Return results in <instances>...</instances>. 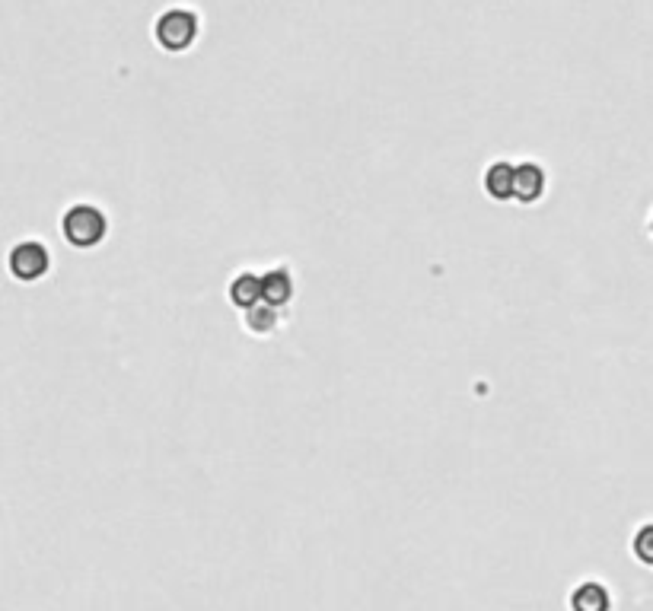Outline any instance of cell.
<instances>
[{"mask_svg": "<svg viewBox=\"0 0 653 611\" xmlns=\"http://www.w3.org/2000/svg\"><path fill=\"white\" fill-rule=\"evenodd\" d=\"M227 296H230V303H233L239 312L259 306V303H262V274L239 271L233 281H230V287H227Z\"/></svg>", "mask_w": 653, "mask_h": 611, "instance_id": "ba28073f", "label": "cell"}, {"mask_svg": "<svg viewBox=\"0 0 653 611\" xmlns=\"http://www.w3.org/2000/svg\"><path fill=\"white\" fill-rule=\"evenodd\" d=\"M571 611H612V592L603 580H580L571 596H567Z\"/></svg>", "mask_w": 653, "mask_h": 611, "instance_id": "8992f818", "label": "cell"}, {"mask_svg": "<svg viewBox=\"0 0 653 611\" xmlns=\"http://www.w3.org/2000/svg\"><path fill=\"white\" fill-rule=\"evenodd\" d=\"M294 296H297V281H294V274H290V268L278 265L262 274V303L284 309Z\"/></svg>", "mask_w": 653, "mask_h": 611, "instance_id": "5b68a950", "label": "cell"}, {"mask_svg": "<svg viewBox=\"0 0 653 611\" xmlns=\"http://www.w3.org/2000/svg\"><path fill=\"white\" fill-rule=\"evenodd\" d=\"M198 36H201V20H198V13L188 7L166 10L160 13V20L153 23V39H157V45L169 51V55H182V51H188L198 42Z\"/></svg>", "mask_w": 653, "mask_h": 611, "instance_id": "7a4b0ae2", "label": "cell"}, {"mask_svg": "<svg viewBox=\"0 0 653 611\" xmlns=\"http://www.w3.org/2000/svg\"><path fill=\"white\" fill-rule=\"evenodd\" d=\"M7 268L20 284H36L51 271V255L39 239L16 242L7 255Z\"/></svg>", "mask_w": 653, "mask_h": 611, "instance_id": "3957f363", "label": "cell"}, {"mask_svg": "<svg viewBox=\"0 0 653 611\" xmlns=\"http://www.w3.org/2000/svg\"><path fill=\"white\" fill-rule=\"evenodd\" d=\"M631 554L638 557V564L653 570V522H644V526L634 532L631 538Z\"/></svg>", "mask_w": 653, "mask_h": 611, "instance_id": "30bf717a", "label": "cell"}, {"mask_svg": "<svg viewBox=\"0 0 653 611\" xmlns=\"http://www.w3.org/2000/svg\"><path fill=\"white\" fill-rule=\"evenodd\" d=\"M548 191V176L539 163L523 160L513 166V201L520 204H539Z\"/></svg>", "mask_w": 653, "mask_h": 611, "instance_id": "277c9868", "label": "cell"}, {"mask_svg": "<svg viewBox=\"0 0 653 611\" xmlns=\"http://www.w3.org/2000/svg\"><path fill=\"white\" fill-rule=\"evenodd\" d=\"M243 325H246L249 335L268 338V335H274V331H278V325H281V316H278V309H274V306H268V303H259V306H252V309H246V312H243Z\"/></svg>", "mask_w": 653, "mask_h": 611, "instance_id": "9c48e42d", "label": "cell"}, {"mask_svg": "<svg viewBox=\"0 0 653 611\" xmlns=\"http://www.w3.org/2000/svg\"><path fill=\"white\" fill-rule=\"evenodd\" d=\"M481 188H485V195L497 204L513 201V163L494 160L485 169V176H481Z\"/></svg>", "mask_w": 653, "mask_h": 611, "instance_id": "52a82bcc", "label": "cell"}, {"mask_svg": "<svg viewBox=\"0 0 653 611\" xmlns=\"http://www.w3.org/2000/svg\"><path fill=\"white\" fill-rule=\"evenodd\" d=\"M650 233H653V217H650Z\"/></svg>", "mask_w": 653, "mask_h": 611, "instance_id": "8fae6325", "label": "cell"}, {"mask_svg": "<svg viewBox=\"0 0 653 611\" xmlns=\"http://www.w3.org/2000/svg\"><path fill=\"white\" fill-rule=\"evenodd\" d=\"M61 233L67 239V246H74L80 252H90L102 246L109 236V217L96 204H71L61 217Z\"/></svg>", "mask_w": 653, "mask_h": 611, "instance_id": "6da1fadb", "label": "cell"}]
</instances>
